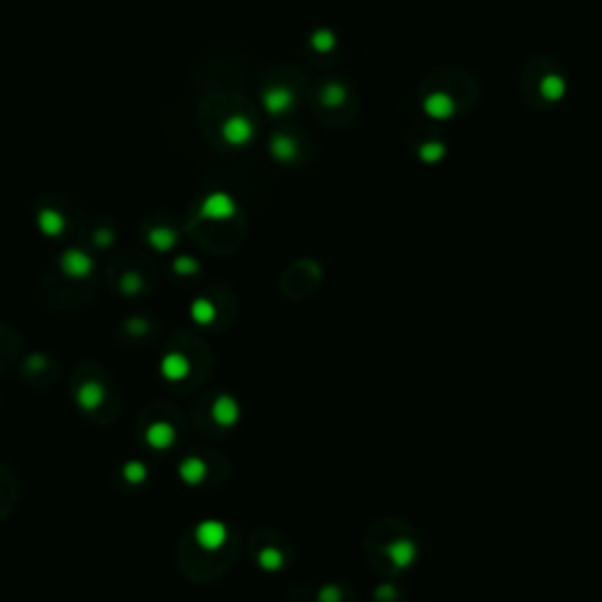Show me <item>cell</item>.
Wrapping results in <instances>:
<instances>
[{
    "label": "cell",
    "mask_w": 602,
    "mask_h": 602,
    "mask_svg": "<svg viewBox=\"0 0 602 602\" xmlns=\"http://www.w3.org/2000/svg\"><path fill=\"white\" fill-rule=\"evenodd\" d=\"M193 539H196V544L203 548V551L214 553L226 544L228 527L221 520H212V518L203 520V522L196 524V529H193Z\"/></svg>",
    "instance_id": "obj_1"
},
{
    "label": "cell",
    "mask_w": 602,
    "mask_h": 602,
    "mask_svg": "<svg viewBox=\"0 0 602 602\" xmlns=\"http://www.w3.org/2000/svg\"><path fill=\"white\" fill-rule=\"evenodd\" d=\"M59 268L61 273L71 280H85L90 278L92 271H95V259L90 257L85 250H78V247H71L59 257Z\"/></svg>",
    "instance_id": "obj_2"
},
{
    "label": "cell",
    "mask_w": 602,
    "mask_h": 602,
    "mask_svg": "<svg viewBox=\"0 0 602 602\" xmlns=\"http://www.w3.org/2000/svg\"><path fill=\"white\" fill-rule=\"evenodd\" d=\"M236 200L228 196V193H210L203 205H200V219H210V221H223L231 219L236 214Z\"/></svg>",
    "instance_id": "obj_3"
},
{
    "label": "cell",
    "mask_w": 602,
    "mask_h": 602,
    "mask_svg": "<svg viewBox=\"0 0 602 602\" xmlns=\"http://www.w3.org/2000/svg\"><path fill=\"white\" fill-rule=\"evenodd\" d=\"M144 443L151 447L153 452H165L176 443V428L169 421H153L149 428L144 431Z\"/></svg>",
    "instance_id": "obj_4"
},
{
    "label": "cell",
    "mask_w": 602,
    "mask_h": 602,
    "mask_svg": "<svg viewBox=\"0 0 602 602\" xmlns=\"http://www.w3.org/2000/svg\"><path fill=\"white\" fill-rule=\"evenodd\" d=\"M106 400V389L102 381H83L78 389H75V405H78L80 412H97L99 407L104 405Z\"/></svg>",
    "instance_id": "obj_5"
},
{
    "label": "cell",
    "mask_w": 602,
    "mask_h": 602,
    "mask_svg": "<svg viewBox=\"0 0 602 602\" xmlns=\"http://www.w3.org/2000/svg\"><path fill=\"white\" fill-rule=\"evenodd\" d=\"M210 414H212L214 423H219L221 428H231V426H236L238 419H241V405H238V400L233 396L221 393V396H217V400L212 403Z\"/></svg>",
    "instance_id": "obj_6"
},
{
    "label": "cell",
    "mask_w": 602,
    "mask_h": 602,
    "mask_svg": "<svg viewBox=\"0 0 602 602\" xmlns=\"http://www.w3.org/2000/svg\"><path fill=\"white\" fill-rule=\"evenodd\" d=\"M221 134L226 139V144L231 146H245L254 137V125L250 122V118H245V115H231V118L223 122Z\"/></svg>",
    "instance_id": "obj_7"
},
{
    "label": "cell",
    "mask_w": 602,
    "mask_h": 602,
    "mask_svg": "<svg viewBox=\"0 0 602 602\" xmlns=\"http://www.w3.org/2000/svg\"><path fill=\"white\" fill-rule=\"evenodd\" d=\"M158 369L165 381H184L191 372V360L184 356V353L172 351V353H165Z\"/></svg>",
    "instance_id": "obj_8"
},
{
    "label": "cell",
    "mask_w": 602,
    "mask_h": 602,
    "mask_svg": "<svg viewBox=\"0 0 602 602\" xmlns=\"http://www.w3.org/2000/svg\"><path fill=\"white\" fill-rule=\"evenodd\" d=\"M454 111H457V104H454V99L447 92H431L423 99V113L433 120H450Z\"/></svg>",
    "instance_id": "obj_9"
},
{
    "label": "cell",
    "mask_w": 602,
    "mask_h": 602,
    "mask_svg": "<svg viewBox=\"0 0 602 602\" xmlns=\"http://www.w3.org/2000/svg\"><path fill=\"white\" fill-rule=\"evenodd\" d=\"M295 106V92L287 88H268L264 92V109L271 115H282Z\"/></svg>",
    "instance_id": "obj_10"
},
{
    "label": "cell",
    "mask_w": 602,
    "mask_h": 602,
    "mask_svg": "<svg viewBox=\"0 0 602 602\" xmlns=\"http://www.w3.org/2000/svg\"><path fill=\"white\" fill-rule=\"evenodd\" d=\"M176 473H179V480L184 485H189V487H196V485L205 482L207 464L200 457H186V459H181V464H179V468H176Z\"/></svg>",
    "instance_id": "obj_11"
},
{
    "label": "cell",
    "mask_w": 602,
    "mask_h": 602,
    "mask_svg": "<svg viewBox=\"0 0 602 602\" xmlns=\"http://www.w3.org/2000/svg\"><path fill=\"white\" fill-rule=\"evenodd\" d=\"M416 546L410 539H400V542H393L389 548H386V555H389V560L393 562V567L398 569H405L410 567L412 562L416 560Z\"/></svg>",
    "instance_id": "obj_12"
},
{
    "label": "cell",
    "mask_w": 602,
    "mask_h": 602,
    "mask_svg": "<svg viewBox=\"0 0 602 602\" xmlns=\"http://www.w3.org/2000/svg\"><path fill=\"white\" fill-rule=\"evenodd\" d=\"M38 228H41L43 236L48 238H59L66 228V219L59 210H52V207H43L38 212Z\"/></svg>",
    "instance_id": "obj_13"
},
{
    "label": "cell",
    "mask_w": 602,
    "mask_h": 602,
    "mask_svg": "<svg viewBox=\"0 0 602 602\" xmlns=\"http://www.w3.org/2000/svg\"><path fill=\"white\" fill-rule=\"evenodd\" d=\"M271 156L280 163H290L299 156V144L295 137L290 134H275L271 139Z\"/></svg>",
    "instance_id": "obj_14"
},
{
    "label": "cell",
    "mask_w": 602,
    "mask_h": 602,
    "mask_svg": "<svg viewBox=\"0 0 602 602\" xmlns=\"http://www.w3.org/2000/svg\"><path fill=\"white\" fill-rule=\"evenodd\" d=\"M539 92H542V97L548 99V102H560V99L567 95V83L558 73H548L542 78Z\"/></svg>",
    "instance_id": "obj_15"
},
{
    "label": "cell",
    "mask_w": 602,
    "mask_h": 602,
    "mask_svg": "<svg viewBox=\"0 0 602 602\" xmlns=\"http://www.w3.org/2000/svg\"><path fill=\"white\" fill-rule=\"evenodd\" d=\"M189 315H191V320L196 322V325H212L214 318H217V306H214L210 299L200 297L196 301H191Z\"/></svg>",
    "instance_id": "obj_16"
},
{
    "label": "cell",
    "mask_w": 602,
    "mask_h": 602,
    "mask_svg": "<svg viewBox=\"0 0 602 602\" xmlns=\"http://www.w3.org/2000/svg\"><path fill=\"white\" fill-rule=\"evenodd\" d=\"M146 241H149V245L156 252H169L176 245V231L167 228V226H156V228L149 231Z\"/></svg>",
    "instance_id": "obj_17"
},
{
    "label": "cell",
    "mask_w": 602,
    "mask_h": 602,
    "mask_svg": "<svg viewBox=\"0 0 602 602\" xmlns=\"http://www.w3.org/2000/svg\"><path fill=\"white\" fill-rule=\"evenodd\" d=\"M120 475H122V480H125L127 485L139 487V485H144L146 480H149V466H146L144 461H139V459H130V461L122 464Z\"/></svg>",
    "instance_id": "obj_18"
},
{
    "label": "cell",
    "mask_w": 602,
    "mask_h": 602,
    "mask_svg": "<svg viewBox=\"0 0 602 602\" xmlns=\"http://www.w3.org/2000/svg\"><path fill=\"white\" fill-rule=\"evenodd\" d=\"M257 562H259V567L264 569V572H278V569L285 565V555L278 551L275 546H266V548H261V551H259Z\"/></svg>",
    "instance_id": "obj_19"
},
{
    "label": "cell",
    "mask_w": 602,
    "mask_h": 602,
    "mask_svg": "<svg viewBox=\"0 0 602 602\" xmlns=\"http://www.w3.org/2000/svg\"><path fill=\"white\" fill-rule=\"evenodd\" d=\"M320 99L327 109H339L346 102V88L342 83H327L320 92Z\"/></svg>",
    "instance_id": "obj_20"
},
{
    "label": "cell",
    "mask_w": 602,
    "mask_h": 602,
    "mask_svg": "<svg viewBox=\"0 0 602 602\" xmlns=\"http://www.w3.org/2000/svg\"><path fill=\"white\" fill-rule=\"evenodd\" d=\"M311 45H313V50L315 52H332L337 48V36H334V31H329V28H318L315 33L311 36Z\"/></svg>",
    "instance_id": "obj_21"
},
{
    "label": "cell",
    "mask_w": 602,
    "mask_h": 602,
    "mask_svg": "<svg viewBox=\"0 0 602 602\" xmlns=\"http://www.w3.org/2000/svg\"><path fill=\"white\" fill-rule=\"evenodd\" d=\"M120 292L125 297H137V295H142V290H144V280H142V275L134 273V271H127L125 275L120 278Z\"/></svg>",
    "instance_id": "obj_22"
},
{
    "label": "cell",
    "mask_w": 602,
    "mask_h": 602,
    "mask_svg": "<svg viewBox=\"0 0 602 602\" xmlns=\"http://www.w3.org/2000/svg\"><path fill=\"white\" fill-rule=\"evenodd\" d=\"M419 158L423 160V163H438V160L445 158V144H440V142H426V144H421Z\"/></svg>",
    "instance_id": "obj_23"
},
{
    "label": "cell",
    "mask_w": 602,
    "mask_h": 602,
    "mask_svg": "<svg viewBox=\"0 0 602 602\" xmlns=\"http://www.w3.org/2000/svg\"><path fill=\"white\" fill-rule=\"evenodd\" d=\"M172 268H174V273L176 275H196L198 271H200V266H198V261L193 259V257H189V254H181V257H176L174 259V264H172Z\"/></svg>",
    "instance_id": "obj_24"
},
{
    "label": "cell",
    "mask_w": 602,
    "mask_h": 602,
    "mask_svg": "<svg viewBox=\"0 0 602 602\" xmlns=\"http://www.w3.org/2000/svg\"><path fill=\"white\" fill-rule=\"evenodd\" d=\"M125 329H127V334H132V337H144L146 329H149V322L142 318H132L125 322Z\"/></svg>",
    "instance_id": "obj_25"
},
{
    "label": "cell",
    "mask_w": 602,
    "mask_h": 602,
    "mask_svg": "<svg viewBox=\"0 0 602 602\" xmlns=\"http://www.w3.org/2000/svg\"><path fill=\"white\" fill-rule=\"evenodd\" d=\"M318 600L320 602H339L342 600V591H339L337 586H325V588L318 593Z\"/></svg>",
    "instance_id": "obj_26"
},
{
    "label": "cell",
    "mask_w": 602,
    "mask_h": 602,
    "mask_svg": "<svg viewBox=\"0 0 602 602\" xmlns=\"http://www.w3.org/2000/svg\"><path fill=\"white\" fill-rule=\"evenodd\" d=\"M113 243V233L109 228H99L97 233H95V245L99 247H109Z\"/></svg>",
    "instance_id": "obj_27"
},
{
    "label": "cell",
    "mask_w": 602,
    "mask_h": 602,
    "mask_svg": "<svg viewBox=\"0 0 602 602\" xmlns=\"http://www.w3.org/2000/svg\"><path fill=\"white\" fill-rule=\"evenodd\" d=\"M396 598V588L393 586H379L376 588V600H393Z\"/></svg>",
    "instance_id": "obj_28"
}]
</instances>
